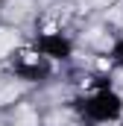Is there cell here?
<instances>
[{
  "label": "cell",
  "instance_id": "cell-1",
  "mask_svg": "<svg viewBox=\"0 0 123 126\" xmlns=\"http://www.w3.org/2000/svg\"><path fill=\"white\" fill-rule=\"evenodd\" d=\"M15 41H18V32H12V30H0V56H6V53L15 47Z\"/></svg>",
  "mask_w": 123,
  "mask_h": 126
},
{
  "label": "cell",
  "instance_id": "cell-2",
  "mask_svg": "<svg viewBox=\"0 0 123 126\" xmlns=\"http://www.w3.org/2000/svg\"><path fill=\"white\" fill-rule=\"evenodd\" d=\"M24 6H27L24 0H18V3H12V6H9V18H21V15H24Z\"/></svg>",
  "mask_w": 123,
  "mask_h": 126
}]
</instances>
